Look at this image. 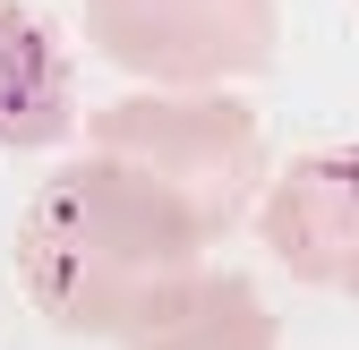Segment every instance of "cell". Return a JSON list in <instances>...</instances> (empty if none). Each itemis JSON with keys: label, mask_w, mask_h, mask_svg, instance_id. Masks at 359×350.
<instances>
[{"label": "cell", "mask_w": 359, "mask_h": 350, "mask_svg": "<svg viewBox=\"0 0 359 350\" xmlns=\"http://www.w3.org/2000/svg\"><path fill=\"white\" fill-rule=\"evenodd\" d=\"M18 282L60 333L137 342L205 282V231L146 171L86 154L34 188L18 223Z\"/></svg>", "instance_id": "obj_1"}, {"label": "cell", "mask_w": 359, "mask_h": 350, "mask_svg": "<svg viewBox=\"0 0 359 350\" xmlns=\"http://www.w3.org/2000/svg\"><path fill=\"white\" fill-rule=\"evenodd\" d=\"M95 52L154 85H222L274 60V0H86Z\"/></svg>", "instance_id": "obj_3"}, {"label": "cell", "mask_w": 359, "mask_h": 350, "mask_svg": "<svg viewBox=\"0 0 359 350\" xmlns=\"http://www.w3.org/2000/svg\"><path fill=\"white\" fill-rule=\"evenodd\" d=\"M257 231H265V248H274L299 282L359 299V146L291 154L274 180H265Z\"/></svg>", "instance_id": "obj_4"}, {"label": "cell", "mask_w": 359, "mask_h": 350, "mask_svg": "<svg viewBox=\"0 0 359 350\" xmlns=\"http://www.w3.org/2000/svg\"><path fill=\"white\" fill-rule=\"evenodd\" d=\"M77 120V69L60 26L26 9V0H0V154H34L69 137Z\"/></svg>", "instance_id": "obj_5"}, {"label": "cell", "mask_w": 359, "mask_h": 350, "mask_svg": "<svg viewBox=\"0 0 359 350\" xmlns=\"http://www.w3.org/2000/svg\"><path fill=\"white\" fill-rule=\"evenodd\" d=\"M86 137H95V154L146 171V180L189 214L205 239H222L248 214V188H257V171H265V137H257L248 103H231V94H189V85L103 103L95 120H86Z\"/></svg>", "instance_id": "obj_2"}, {"label": "cell", "mask_w": 359, "mask_h": 350, "mask_svg": "<svg viewBox=\"0 0 359 350\" xmlns=\"http://www.w3.org/2000/svg\"><path fill=\"white\" fill-rule=\"evenodd\" d=\"M128 350H274V308H265L240 274H205L154 333H137Z\"/></svg>", "instance_id": "obj_6"}]
</instances>
